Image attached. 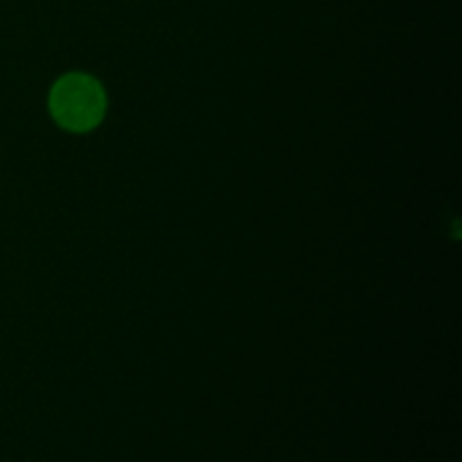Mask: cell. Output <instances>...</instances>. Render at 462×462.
<instances>
[{
  "mask_svg": "<svg viewBox=\"0 0 462 462\" xmlns=\"http://www.w3.org/2000/svg\"><path fill=\"white\" fill-rule=\"evenodd\" d=\"M106 111V95L102 86L88 75L72 72L61 77L50 93V113L59 126L84 134L102 122Z\"/></svg>",
  "mask_w": 462,
  "mask_h": 462,
  "instance_id": "cell-1",
  "label": "cell"
}]
</instances>
